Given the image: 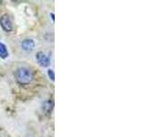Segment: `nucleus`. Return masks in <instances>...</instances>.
<instances>
[{"label":"nucleus","mask_w":146,"mask_h":137,"mask_svg":"<svg viewBox=\"0 0 146 137\" xmlns=\"http://www.w3.org/2000/svg\"><path fill=\"white\" fill-rule=\"evenodd\" d=\"M21 48L26 51H31L35 48V41L31 39H26L21 42Z\"/></svg>","instance_id":"obj_4"},{"label":"nucleus","mask_w":146,"mask_h":137,"mask_svg":"<svg viewBox=\"0 0 146 137\" xmlns=\"http://www.w3.org/2000/svg\"><path fill=\"white\" fill-rule=\"evenodd\" d=\"M7 57H8V51L7 49V46L4 43L0 42V58L6 59Z\"/></svg>","instance_id":"obj_5"},{"label":"nucleus","mask_w":146,"mask_h":137,"mask_svg":"<svg viewBox=\"0 0 146 137\" xmlns=\"http://www.w3.org/2000/svg\"><path fill=\"white\" fill-rule=\"evenodd\" d=\"M0 25L6 32H11L13 30V24L10 17L7 15H3L0 17Z\"/></svg>","instance_id":"obj_2"},{"label":"nucleus","mask_w":146,"mask_h":137,"mask_svg":"<svg viewBox=\"0 0 146 137\" xmlns=\"http://www.w3.org/2000/svg\"><path fill=\"white\" fill-rule=\"evenodd\" d=\"M36 59L38 61V64L42 67H48L50 64V59L47 54H45L43 51H38L36 54Z\"/></svg>","instance_id":"obj_3"},{"label":"nucleus","mask_w":146,"mask_h":137,"mask_svg":"<svg viewBox=\"0 0 146 137\" xmlns=\"http://www.w3.org/2000/svg\"><path fill=\"white\" fill-rule=\"evenodd\" d=\"M52 105H53V103L52 102H46L45 104H44V109L46 110V109H48L47 110V112H49L50 111H51V110H52Z\"/></svg>","instance_id":"obj_6"},{"label":"nucleus","mask_w":146,"mask_h":137,"mask_svg":"<svg viewBox=\"0 0 146 137\" xmlns=\"http://www.w3.org/2000/svg\"><path fill=\"white\" fill-rule=\"evenodd\" d=\"M1 137H3V136H1Z\"/></svg>","instance_id":"obj_8"},{"label":"nucleus","mask_w":146,"mask_h":137,"mask_svg":"<svg viewBox=\"0 0 146 137\" xmlns=\"http://www.w3.org/2000/svg\"><path fill=\"white\" fill-rule=\"evenodd\" d=\"M15 78L18 83L27 85L31 83L34 76L30 68L27 67H21L17 68V70L15 71Z\"/></svg>","instance_id":"obj_1"},{"label":"nucleus","mask_w":146,"mask_h":137,"mask_svg":"<svg viewBox=\"0 0 146 137\" xmlns=\"http://www.w3.org/2000/svg\"><path fill=\"white\" fill-rule=\"evenodd\" d=\"M48 75L49 77V79L51 80L52 81L55 80V73H54V70H48Z\"/></svg>","instance_id":"obj_7"}]
</instances>
